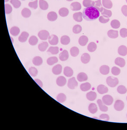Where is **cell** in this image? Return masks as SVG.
<instances>
[{"label": "cell", "instance_id": "6da1fadb", "mask_svg": "<svg viewBox=\"0 0 127 130\" xmlns=\"http://www.w3.org/2000/svg\"><path fill=\"white\" fill-rule=\"evenodd\" d=\"M100 11L94 7H90L83 10L82 16L85 20L89 21L96 20L99 18Z\"/></svg>", "mask_w": 127, "mask_h": 130}, {"label": "cell", "instance_id": "7a4b0ae2", "mask_svg": "<svg viewBox=\"0 0 127 130\" xmlns=\"http://www.w3.org/2000/svg\"><path fill=\"white\" fill-rule=\"evenodd\" d=\"M106 83L110 87H115L118 84L119 81L117 78L109 76L106 79Z\"/></svg>", "mask_w": 127, "mask_h": 130}, {"label": "cell", "instance_id": "3957f363", "mask_svg": "<svg viewBox=\"0 0 127 130\" xmlns=\"http://www.w3.org/2000/svg\"><path fill=\"white\" fill-rule=\"evenodd\" d=\"M78 86V83L77 82L75 77L70 78L69 79L68 83V86L70 89H74Z\"/></svg>", "mask_w": 127, "mask_h": 130}, {"label": "cell", "instance_id": "277c9868", "mask_svg": "<svg viewBox=\"0 0 127 130\" xmlns=\"http://www.w3.org/2000/svg\"><path fill=\"white\" fill-rule=\"evenodd\" d=\"M38 36L40 40H46L50 36L49 32L46 30H41L38 32Z\"/></svg>", "mask_w": 127, "mask_h": 130}, {"label": "cell", "instance_id": "5b68a950", "mask_svg": "<svg viewBox=\"0 0 127 130\" xmlns=\"http://www.w3.org/2000/svg\"><path fill=\"white\" fill-rule=\"evenodd\" d=\"M124 108V102L120 100L116 101L114 104V109L117 111H121Z\"/></svg>", "mask_w": 127, "mask_h": 130}, {"label": "cell", "instance_id": "8992f818", "mask_svg": "<svg viewBox=\"0 0 127 130\" xmlns=\"http://www.w3.org/2000/svg\"><path fill=\"white\" fill-rule=\"evenodd\" d=\"M102 101L105 105H110L112 104L113 102V98L111 95H104L102 98Z\"/></svg>", "mask_w": 127, "mask_h": 130}, {"label": "cell", "instance_id": "52a82bcc", "mask_svg": "<svg viewBox=\"0 0 127 130\" xmlns=\"http://www.w3.org/2000/svg\"><path fill=\"white\" fill-rule=\"evenodd\" d=\"M48 41L52 45H56L58 43V38L56 35H52L48 38Z\"/></svg>", "mask_w": 127, "mask_h": 130}, {"label": "cell", "instance_id": "ba28073f", "mask_svg": "<svg viewBox=\"0 0 127 130\" xmlns=\"http://www.w3.org/2000/svg\"><path fill=\"white\" fill-rule=\"evenodd\" d=\"M67 80L66 78L63 76H60L58 77L56 80V83L58 86L60 87H62L65 86L66 84Z\"/></svg>", "mask_w": 127, "mask_h": 130}, {"label": "cell", "instance_id": "9c48e42d", "mask_svg": "<svg viewBox=\"0 0 127 130\" xmlns=\"http://www.w3.org/2000/svg\"><path fill=\"white\" fill-rule=\"evenodd\" d=\"M62 67L60 64H58L53 67L52 71L54 74L56 75L60 74L62 72Z\"/></svg>", "mask_w": 127, "mask_h": 130}, {"label": "cell", "instance_id": "30bf717a", "mask_svg": "<svg viewBox=\"0 0 127 130\" xmlns=\"http://www.w3.org/2000/svg\"><path fill=\"white\" fill-rule=\"evenodd\" d=\"M68 52L66 50H63L59 55V59L62 61H65L68 59Z\"/></svg>", "mask_w": 127, "mask_h": 130}, {"label": "cell", "instance_id": "8fae6325", "mask_svg": "<svg viewBox=\"0 0 127 130\" xmlns=\"http://www.w3.org/2000/svg\"><path fill=\"white\" fill-rule=\"evenodd\" d=\"M64 74L65 76L68 77H70L73 75V70L70 67H65L64 70Z\"/></svg>", "mask_w": 127, "mask_h": 130}, {"label": "cell", "instance_id": "7c38bea8", "mask_svg": "<svg viewBox=\"0 0 127 130\" xmlns=\"http://www.w3.org/2000/svg\"><path fill=\"white\" fill-rule=\"evenodd\" d=\"M29 36V34L27 32H25V31L22 32L18 38L19 41L21 43L25 42L27 40Z\"/></svg>", "mask_w": 127, "mask_h": 130}, {"label": "cell", "instance_id": "4fadbf2b", "mask_svg": "<svg viewBox=\"0 0 127 130\" xmlns=\"http://www.w3.org/2000/svg\"><path fill=\"white\" fill-rule=\"evenodd\" d=\"M90 60V56L88 53H84L81 56V61L82 63L87 64Z\"/></svg>", "mask_w": 127, "mask_h": 130}, {"label": "cell", "instance_id": "5bb4252c", "mask_svg": "<svg viewBox=\"0 0 127 130\" xmlns=\"http://www.w3.org/2000/svg\"><path fill=\"white\" fill-rule=\"evenodd\" d=\"M97 102L101 111H104V112L108 111V107L104 103H103L102 100L101 99H98L97 100Z\"/></svg>", "mask_w": 127, "mask_h": 130}, {"label": "cell", "instance_id": "9a60e30c", "mask_svg": "<svg viewBox=\"0 0 127 130\" xmlns=\"http://www.w3.org/2000/svg\"><path fill=\"white\" fill-rule=\"evenodd\" d=\"M86 97L88 100L90 101H94L97 97V94L94 92L91 91L86 94Z\"/></svg>", "mask_w": 127, "mask_h": 130}, {"label": "cell", "instance_id": "2e32d148", "mask_svg": "<svg viewBox=\"0 0 127 130\" xmlns=\"http://www.w3.org/2000/svg\"><path fill=\"white\" fill-rule=\"evenodd\" d=\"M88 42V38L86 36H82L78 40V43L81 46H85Z\"/></svg>", "mask_w": 127, "mask_h": 130}, {"label": "cell", "instance_id": "e0dca14e", "mask_svg": "<svg viewBox=\"0 0 127 130\" xmlns=\"http://www.w3.org/2000/svg\"><path fill=\"white\" fill-rule=\"evenodd\" d=\"M98 92L100 94L106 93L108 92V88L103 85H100L98 86L97 88Z\"/></svg>", "mask_w": 127, "mask_h": 130}, {"label": "cell", "instance_id": "ac0fdd59", "mask_svg": "<svg viewBox=\"0 0 127 130\" xmlns=\"http://www.w3.org/2000/svg\"><path fill=\"white\" fill-rule=\"evenodd\" d=\"M70 8L73 11H79L81 9V4L78 2H73L70 5Z\"/></svg>", "mask_w": 127, "mask_h": 130}, {"label": "cell", "instance_id": "d6986e66", "mask_svg": "<svg viewBox=\"0 0 127 130\" xmlns=\"http://www.w3.org/2000/svg\"><path fill=\"white\" fill-rule=\"evenodd\" d=\"M58 18L57 14L54 11H51L47 15V19L50 21H56Z\"/></svg>", "mask_w": 127, "mask_h": 130}, {"label": "cell", "instance_id": "ffe728a7", "mask_svg": "<svg viewBox=\"0 0 127 130\" xmlns=\"http://www.w3.org/2000/svg\"><path fill=\"white\" fill-rule=\"evenodd\" d=\"M118 54L122 56H126L127 54V47L124 45L120 46L118 49Z\"/></svg>", "mask_w": 127, "mask_h": 130}, {"label": "cell", "instance_id": "44dd1931", "mask_svg": "<svg viewBox=\"0 0 127 130\" xmlns=\"http://www.w3.org/2000/svg\"><path fill=\"white\" fill-rule=\"evenodd\" d=\"M114 62L116 65L121 67H123L126 65V61L124 59L120 57H118L114 61Z\"/></svg>", "mask_w": 127, "mask_h": 130}, {"label": "cell", "instance_id": "7402d4cb", "mask_svg": "<svg viewBox=\"0 0 127 130\" xmlns=\"http://www.w3.org/2000/svg\"><path fill=\"white\" fill-rule=\"evenodd\" d=\"M100 73L103 75H108L110 72V67L106 65H103L100 69Z\"/></svg>", "mask_w": 127, "mask_h": 130}, {"label": "cell", "instance_id": "603a6c76", "mask_svg": "<svg viewBox=\"0 0 127 130\" xmlns=\"http://www.w3.org/2000/svg\"><path fill=\"white\" fill-rule=\"evenodd\" d=\"M77 79L78 81H79L80 82H82L88 80V76L86 73H80L78 75Z\"/></svg>", "mask_w": 127, "mask_h": 130}, {"label": "cell", "instance_id": "cb8c5ba5", "mask_svg": "<svg viewBox=\"0 0 127 130\" xmlns=\"http://www.w3.org/2000/svg\"><path fill=\"white\" fill-rule=\"evenodd\" d=\"M43 62V60L41 57L39 56H37L34 57L32 59V63L34 65L36 66H40Z\"/></svg>", "mask_w": 127, "mask_h": 130}, {"label": "cell", "instance_id": "d4e9b609", "mask_svg": "<svg viewBox=\"0 0 127 130\" xmlns=\"http://www.w3.org/2000/svg\"><path fill=\"white\" fill-rule=\"evenodd\" d=\"M107 35H108V37L110 38L115 39V38H117L118 37V31L110 30L108 31Z\"/></svg>", "mask_w": 127, "mask_h": 130}, {"label": "cell", "instance_id": "484cf974", "mask_svg": "<svg viewBox=\"0 0 127 130\" xmlns=\"http://www.w3.org/2000/svg\"><path fill=\"white\" fill-rule=\"evenodd\" d=\"M91 88V84L89 83H84L81 84L80 86V89L83 92H86L89 90Z\"/></svg>", "mask_w": 127, "mask_h": 130}, {"label": "cell", "instance_id": "4316f807", "mask_svg": "<svg viewBox=\"0 0 127 130\" xmlns=\"http://www.w3.org/2000/svg\"><path fill=\"white\" fill-rule=\"evenodd\" d=\"M73 18L76 22H81L83 21L82 13L81 12L74 13L73 15Z\"/></svg>", "mask_w": 127, "mask_h": 130}, {"label": "cell", "instance_id": "83f0119b", "mask_svg": "<svg viewBox=\"0 0 127 130\" xmlns=\"http://www.w3.org/2000/svg\"><path fill=\"white\" fill-rule=\"evenodd\" d=\"M88 110L90 113L94 114L98 110L97 105L95 103H91L89 105Z\"/></svg>", "mask_w": 127, "mask_h": 130}, {"label": "cell", "instance_id": "f1b7e54d", "mask_svg": "<svg viewBox=\"0 0 127 130\" xmlns=\"http://www.w3.org/2000/svg\"><path fill=\"white\" fill-rule=\"evenodd\" d=\"M69 11L68 8H62L59 11V14L62 17H65L68 15Z\"/></svg>", "mask_w": 127, "mask_h": 130}, {"label": "cell", "instance_id": "f546056e", "mask_svg": "<svg viewBox=\"0 0 127 130\" xmlns=\"http://www.w3.org/2000/svg\"><path fill=\"white\" fill-rule=\"evenodd\" d=\"M48 46V44L47 42H42L38 45V49L41 52H44L46 50Z\"/></svg>", "mask_w": 127, "mask_h": 130}, {"label": "cell", "instance_id": "4dcf8cb0", "mask_svg": "<svg viewBox=\"0 0 127 130\" xmlns=\"http://www.w3.org/2000/svg\"><path fill=\"white\" fill-rule=\"evenodd\" d=\"M10 33L14 36H17L20 32L19 28L18 27H13L10 29Z\"/></svg>", "mask_w": 127, "mask_h": 130}, {"label": "cell", "instance_id": "1f68e13d", "mask_svg": "<svg viewBox=\"0 0 127 130\" xmlns=\"http://www.w3.org/2000/svg\"><path fill=\"white\" fill-rule=\"evenodd\" d=\"M70 42V38L68 36H63L60 38V43L62 44L67 45Z\"/></svg>", "mask_w": 127, "mask_h": 130}, {"label": "cell", "instance_id": "d6a6232c", "mask_svg": "<svg viewBox=\"0 0 127 130\" xmlns=\"http://www.w3.org/2000/svg\"><path fill=\"white\" fill-rule=\"evenodd\" d=\"M21 14L23 17L25 18H28L31 15V11L28 8H24L21 12Z\"/></svg>", "mask_w": 127, "mask_h": 130}, {"label": "cell", "instance_id": "836d02e7", "mask_svg": "<svg viewBox=\"0 0 127 130\" xmlns=\"http://www.w3.org/2000/svg\"><path fill=\"white\" fill-rule=\"evenodd\" d=\"M70 53L72 56L76 57L79 53V49L77 47L74 46L70 49Z\"/></svg>", "mask_w": 127, "mask_h": 130}, {"label": "cell", "instance_id": "e575fe53", "mask_svg": "<svg viewBox=\"0 0 127 130\" xmlns=\"http://www.w3.org/2000/svg\"><path fill=\"white\" fill-rule=\"evenodd\" d=\"M102 5L105 8L111 9L112 7L113 4L111 0H102Z\"/></svg>", "mask_w": 127, "mask_h": 130}, {"label": "cell", "instance_id": "d590c367", "mask_svg": "<svg viewBox=\"0 0 127 130\" xmlns=\"http://www.w3.org/2000/svg\"><path fill=\"white\" fill-rule=\"evenodd\" d=\"M58 62L57 57L56 56L49 57L47 60V63L49 66H52L54 64Z\"/></svg>", "mask_w": 127, "mask_h": 130}, {"label": "cell", "instance_id": "8d00e7d4", "mask_svg": "<svg viewBox=\"0 0 127 130\" xmlns=\"http://www.w3.org/2000/svg\"><path fill=\"white\" fill-rule=\"evenodd\" d=\"M40 7L42 10H46L48 8V3L44 0H40Z\"/></svg>", "mask_w": 127, "mask_h": 130}, {"label": "cell", "instance_id": "74e56055", "mask_svg": "<svg viewBox=\"0 0 127 130\" xmlns=\"http://www.w3.org/2000/svg\"><path fill=\"white\" fill-rule=\"evenodd\" d=\"M97 49V45L94 42L90 43L88 46V50L90 52H94Z\"/></svg>", "mask_w": 127, "mask_h": 130}, {"label": "cell", "instance_id": "f35d334b", "mask_svg": "<svg viewBox=\"0 0 127 130\" xmlns=\"http://www.w3.org/2000/svg\"><path fill=\"white\" fill-rule=\"evenodd\" d=\"M66 96L63 93L59 94L57 96V100L59 103H62L66 100Z\"/></svg>", "mask_w": 127, "mask_h": 130}, {"label": "cell", "instance_id": "ab89813d", "mask_svg": "<svg viewBox=\"0 0 127 130\" xmlns=\"http://www.w3.org/2000/svg\"><path fill=\"white\" fill-rule=\"evenodd\" d=\"M38 42V39L36 36H32L30 37L29 40V43L30 45L35 46Z\"/></svg>", "mask_w": 127, "mask_h": 130}, {"label": "cell", "instance_id": "60d3db41", "mask_svg": "<svg viewBox=\"0 0 127 130\" xmlns=\"http://www.w3.org/2000/svg\"><path fill=\"white\" fill-rule=\"evenodd\" d=\"M83 5L85 7H94L95 2L91 0H84Z\"/></svg>", "mask_w": 127, "mask_h": 130}, {"label": "cell", "instance_id": "b9f144b4", "mask_svg": "<svg viewBox=\"0 0 127 130\" xmlns=\"http://www.w3.org/2000/svg\"><path fill=\"white\" fill-rule=\"evenodd\" d=\"M53 55L57 54L59 52V48L58 46H51L47 51Z\"/></svg>", "mask_w": 127, "mask_h": 130}, {"label": "cell", "instance_id": "7bdbcfd3", "mask_svg": "<svg viewBox=\"0 0 127 130\" xmlns=\"http://www.w3.org/2000/svg\"><path fill=\"white\" fill-rule=\"evenodd\" d=\"M120 23L117 20H113L111 22V26L113 28L118 29L120 27Z\"/></svg>", "mask_w": 127, "mask_h": 130}, {"label": "cell", "instance_id": "ee69618b", "mask_svg": "<svg viewBox=\"0 0 127 130\" xmlns=\"http://www.w3.org/2000/svg\"><path fill=\"white\" fill-rule=\"evenodd\" d=\"M94 7L96 8L100 12H101L103 9V8L102 6V3L101 0H98L95 1V5Z\"/></svg>", "mask_w": 127, "mask_h": 130}, {"label": "cell", "instance_id": "f6af8a7d", "mask_svg": "<svg viewBox=\"0 0 127 130\" xmlns=\"http://www.w3.org/2000/svg\"><path fill=\"white\" fill-rule=\"evenodd\" d=\"M29 73L31 76L32 77H36L38 74V71L36 68L35 67H31L29 68Z\"/></svg>", "mask_w": 127, "mask_h": 130}, {"label": "cell", "instance_id": "bcb514c9", "mask_svg": "<svg viewBox=\"0 0 127 130\" xmlns=\"http://www.w3.org/2000/svg\"><path fill=\"white\" fill-rule=\"evenodd\" d=\"M117 92L120 94H124L127 92L126 88L124 86H119L117 88Z\"/></svg>", "mask_w": 127, "mask_h": 130}, {"label": "cell", "instance_id": "7dc6e473", "mask_svg": "<svg viewBox=\"0 0 127 130\" xmlns=\"http://www.w3.org/2000/svg\"><path fill=\"white\" fill-rule=\"evenodd\" d=\"M101 13L102 15L107 16V17H108V18H110L112 15V11L110 10H107L105 8H103V9L101 12Z\"/></svg>", "mask_w": 127, "mask_h": 130}, {"label": "cell", "instance_id": "c3c4849f", "mask_svg": "<svg viewBox=\"0 0 127 130\" xmlns=\"http://www.w3.org/2000/svg\"><path fill=\"white\" fill-rule=\"evenodd\" d=\"M10 3L15 8H19L21 5V2L19 0H11Z\"/></svg>", "mask_w": 127, "mask_h": 130}, {"label": "cell", "instance_id": "681fc988", "mask_svg": "<svg viewBox=\"0 0 127 130\" xmlns=\"http://www.w3.org/2000/svg\"><path fill=\"white\" fill-rule=\"evenodd\" d=\"M82 27L80 25H75L73 28V32L75 34H78L81 32Z\"/></svg>", "mask_w": 127, "mask_h": 130}, {"label": "cell", "instance_id": "f907efd6", "mask_svg": "<svg viewBox=\"0 0 127 130\" xmlns=\"http://www.w3.org/2000/svg\"><path fill=\"white\" fill-rule=\"evenodd\" d=\"M99 21L100 23L102 24H106L108 23L110 21V18H108V17L103 15V16H100L99 18Z\"/></svg>", "mask_w": 127, "mask_h": 130}, {"label": "cell", "instance_id": "816d5d0a", "mask_svg": "<svg viewBox=\"0 0 127 130\" xmlns=\"http://www.w3.org/2000/svg\"><path fill=\"white\" fill-rule=\"evenodd\" d=\"M112 73L114 76H118L121 73V70L117 67H113L112 69Z\"/></svg>", "mask_w": 127, "mask_h": 130}, {"label": "cell", "instance_id": "f5cc1de1", "mask_svg": "<svg viewBox=\"0 0 127 130\" xmlns=\"http://www.w3.org/2000/svg\"><path fill=\"white\" fill-rule=\"evenodd\" d=\"M28 5L31 8L36 9L38 8V1L36 0L34 2H30L28 4Z\"/></svg>", "mask_w": 127, "mask_h": 130}, {"label": "cell", "instance_id": "db71d44e", "mask_svg": "<svg viewBox=\"0 0 127 130\" xmlns=\"http://www.w3.org/2000/svg\"><path fill=\"white\" fill-rule=\"evenodd\" d=\"M5 11L6 14H10L12 11V8L11 6L9 4H5Z\"/></svg>", "mask_w": 127, "mask_h": 130}, {"label": "cell", "instance_id": "11a10c76", "mask_svg": "<svg viewBox=\"0 0 127 130\" xmlns=\"http://www.w3.org/2000/svg\"><path fill=\"white\" fill-rule=\"evenodd\" d=\"M120 34L122 38H126L127 37V29L126 28L121 29L120 31Z\"/></svg>", "mask_w": 127, "mask_h": 130}, {"label": "cell", "instance_id": "9f6ffc18", "mask_svg": "<svg viewBox=\"0 0 127 130\" xmlns=\"http://www.w3.org/2000/svg\"><path fill=\"white\" fill-rule=\"evenodd\" d=\"M100 119L102 120H104V121H108L110 120V117L107 114H102L100 115Z\"/></svg>", "mask_w": 127, "mask_h": 130}, {"label": "cell", "instance_id": "6f0895ef", "mask_svg": "<svg viewBox=\"0 0 127 130\" xmlns=\"http://www.w3.org/2000/svg\"><path fill=\"white\" fill-rule=\"evenodd\" d=\"M122 12L124 16L127 17V5H124L122 8Z\"/></svg>", "mask_w": 127, "mask_h": 130}, {"label": "cell", "instance_id": "680465c9", "mask_svg": "<svg viewBox=\"0 0 127 130\" xmlns=\"http://www.w3.org/2000/svg\"><path fill=\"white\" fill-rule=\"evenodd\" d=\"M34 80H35V82L37 84H38L40 87H42V86H43V83H42V82L40 79H35Z\"/></svg>", "mask_w": 127, "mask_h": 130}, {"label": "cell", "instance_id": "91938a15", "mask_svg": "<svg viewBox=\"0 0 127 130\" xmlns=\"http://www.w3.org/2000/svg\"><path fill=\"white\" fill-rule=\"evenodd\" d=\"M9 0H4V2H8Z\"/></svg>", "mask_w": 127, "mask_h": 130}, {"label": "cell", "instance_id": "94428289", "mask_svg": "<svg viewBox=\"0 0 127 130\" xmlns=\"http://www.w3.org/2000/svg\"><path fill=\"white\" fill-rule=\"evenodd\" d=\"M67 1H68V2H71V1H73V0H66Z\"/></svg>", "mask_w": 127, "mask_h": 130}, {"label": "cell", "instance_id": "6125c7cd", "mask_svg": "<svg viewBox=\"0 0 127 130\" xmlns=\"http://www.w3.org/2000/svg\"><path fill=\"white\" fill-rule=\"evenodd\" d=\"M126 2L127 3V0H126Z\"/></svg>", "mask_w": 127, "mask_h": 130}, {"label": "cell", "instance_id": "be15d7a7", "mask_svg": "<svg viewBox=\"0 0 127 130\" xmlns=\"http://www.w3.org/2000/svg\"><path fill=\"white\" fill-rule=\"evenodd\" d=\"M126 99H127V98H126Z\"/></svg>", "mask_w": 127, "mask_h": 130}, {"label": "cell", "instance_id": "e7e4bbea", "mask_svg": "<svg viewBox=\"0 0 127 130\" xmlns=\"http://www.w3.org/2000/svg\"><path fill=\"white\" fill-rule=\"evenodd\" d=\"M22 1H25V0H22Z\"/></svg>", "mask_w": 127, "mask_h": 130}, {"label": "cell", "instance_id": "03108f58", "mask_svg": "<svg viewBox=\"0 0 127 130\" xmlns=\"http://www.w3.org/2000/svg\"></svg>", "mask_w": 127, "mask_h": 130}, {"label": "cell", "instance_id": "003e7915", "mask_svg": "<svg viewBox=\"0 0 127 130\" xmlns=\"http://www.w3.org/2000/svg\"></svg>", "mask_w": 127, "mask_h": 130}]
</instances>
